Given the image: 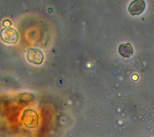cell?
I'll use <instances>...</instances> for the list:
<instances>
[{
  "label": "cell",
  "mask_w": 154,
  "mask_h": 137,
  "mask_svg": "<svg viewBox=\"0 0 154 137\" xmlns=\"http://www.w3.org/2000/svg\"><path fill=\"white\" fill-rule=\"evenodd\" d=\"M145 7L146 4L143 0H135L129 5L128 11L131 15H138L144 11Z\"/></svg>",
  "instance_id": "3"
},
{
  "label": "cell",
  "mask_w": 154,
  "mask_h": 137,
  "mask_svg": "<svg viewBox=\"0 0 154 137\" xmlns=\"http://www.w3.org/2000/svg\"><path fill=\"white\" fill-rule=\"evenodd\" d=\"M119 53L124 57H129L132 55L133 49L130 43H123L119 46Z\"/></svg>",
  "instance_id": "4"
},
{
  "label": "cell",
  "mask_w": 154,
  "mask_h": 137,
  "mask_svg": "<svg viewBox=\"0 0 154 137\" xmlns=\"http://www.w3.org/2000/svg\"><path fill=\"white\" fill-rule=\"evenodd\" d=\"M26 57L29 62L35 65L41 64L43 60L42 53L37 49H29L26 54Z\"/></svg>",
  "instance_id": "2"
},
{
  "label": "cell",
  "mask_w": 154,
  "mask_h": 137,
  "mask_svg": "<svg viewBox=\"0 0 154 137\" xmlns=\"http://www.w3.org/2000/svg\"><path fill=\"white\" fill-rule=\"evenodd\" d=\"M1 37L4 42L7 43H14L17 42L19 35L14 29L6 27L1 30Z\"/></svg>",
  "instance_id": "1"
}]
</instances>
